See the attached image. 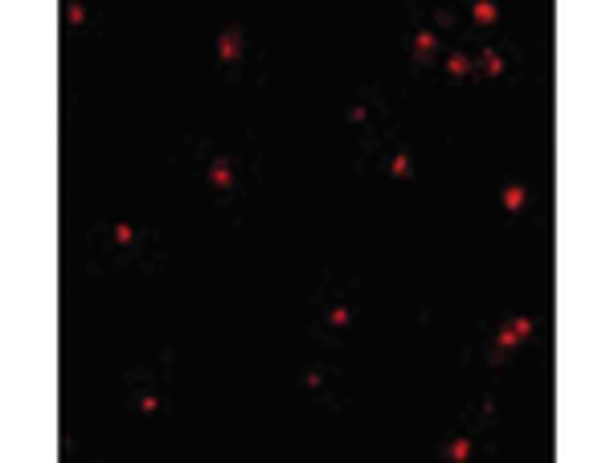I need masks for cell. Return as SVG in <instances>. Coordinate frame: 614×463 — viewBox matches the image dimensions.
<instances>
[{"mask_svg": "<svg viewBox=\"0 0 614 463\" xmlns=\"http://www.w3.org/2000/svg\"><path fill=\"white\" fill-rule=\"evenodd\" d=\"M516 50L512 46H484L475 54V78H504L516 70Z\"/></svg>", "mask_w": 614, "mask_h": 463, "instance_id": "30bf717a", "label": "cell"}, {"mask_svg": "<svg viewBox=\"0 0 614 463\" xmlns=\"http://www.w3.org/2000/svg\"><path fill=\"white\" fill-rule=\"evenodd\" d=\"M303 390L312 394L316 402H336V394H340V365L312 361V365H307V373H303Z\"/></svg>", "mask_w": 614, "mask_h": 463, "instance_id": "ba28073f", "label": "cell"}, {"mask_svg": "<svg viewBox=\"0 0 614 463\" xmlns=\"http://www.w3.org/2000/svg\"><path fill=\"white\" fill-rule=\"evenodd\" d=\"M467 21L475 29H492L500 21V5H492V0H475V5L467 9Z\"/></svg>", "mask_w": 614, "mask_h": 463, "instance_id": "5bb4252c", "label": "cell"}, {"mask_svg": "<svg viewBox=\"0 0 614 463\" xmlns=\"http://www.w3.org/2000/svg\"><path fill=\"white\" fill-rule=\"evenodd\" d=\"M377 160L385 164V173H389L393 181H410V177H414V160H410V152H402L398 144H385V148L377 152Z\"/></svg>", "mask_w": 614, "mask_h": 463, "instance_id": "8fae6325", "label": "cell"}, {"mask_svg": "<svg viewBox=\"0 0 614 463\" xmlns=\"http://www.w3.org/2000/svg\"><path fill=\"white\" fill-rule=\"evenodd\" d=\"M91 263L95 267H127L144 271L160 263V234L136 222H103L91 234Z\"/></svg>", "mask_w": 614, "mask_h": 463, "instance_id": "7a4b0ae2", "label": "cell"}, {"mask_svg": "<svg viewBox=\"0 0 614 463\" xmlns=\"http://www.w3.org/2000/svg\"><path fill=\"white\" fill-rule=\"evenodd\" d=\"M541 332V320L537 316H524V312H508V316H496L492 324H484L479 332V345L475 353L484 357V365L492 369H504L524 345H533Z\"/></svg>", "mask_w": 614, "mask_h": 463, "instance_id": "277c9868", "label": "cell"}, {"mask_svg": "<svg viewBox=\"0 0 614 463\" xmlns=\"http://www.w3.org/2000/svg\"><path fill=\"white\" fill-rule=\"evenodd\" d=\"M82 17H86L82 5H66V25H82Z\"/></svg>", "mask_w": 614, "mask_h": 463, "instance_id": "2e32d148", "label": "cell"}, {"mask_svg": "<svg viewBox=\"0 0 614 463\" xmlns=\"http://www.w3.org/2000/svg\"><path fill=\"white\" fill-rule=\"evenodd\" d=\"M500 201H504L508 214H520V209H529L533 189H529V185H504V189H500Z\"/></svg>", "mask_w": 614, "mask_h": 463, "instance_id": "9a60e30c", "label": "cell"}, {"mask_svg": "<svg viewBox=\"0 0 614 463\" xmlns=\"http://www.w3.org/2000/svg\"><path fill=\"white\" fill-rule=\"evenodd\" d=\"M217 62H222V70L234 87H250V82L262 78V54H258L254 37L242 21H230L222 33H217Z\"/></svg>", "mask_w": 614, "mask_h": 463, "instance_id": "5b68a950", "label": "cell"}, {"mask_svg": "<svg viewBox=\"0 0 614 463\" xmlns=\"http://www.w3.org/2000/svg\"><path fill=\"white\" fill-rule=\"evenodd\" d=\"M443 74L451 82H471L475 78V54L471 50H451L443 54Z\"/></svg>", "mask_w": 614, "mask_h": 463, "instance_id": "7c38bea8", "label": "cell"}, {"mask_svg": "<svg viewBox=\"0 0 614 463\" xmlns=\"http://www.w3.org/2000/svg\"><path fill=\"white\" fill-rule=\"evenodd\" d=\"M406 54H410L414 74H426L438 58H443V33H434L430 25H422V21L414 17V25H410V33H406Z\"/></svg>", "mask_w": 614, "mask_h": 463, "instance_id": "52a82bcc", "label": "cell"}, {"mask_svg": "<svg viewBox=\"0 0 614 463\" xmlns=\"http://www.w3.org/2000/svg\"><path fill=\"white\" fill-rule=\"evenodd\" d=\"M475 423H471V431H463V435H455V439H447L443 447H438V451H443L447 459H471L475 451H479V443H475Z\"/></svg>", "mask_w": 614, "mask_h": 463, "instance_id": "4fadbf2b", "label": "cell"}, {"mask_svg": "<svg viewBox=\"0 0 614 463\" xmlns=\"http://www.w3.org/2000/svg\"><path fill=\"white\" fill-rule=\"evenodd\" d=\"M185 160L193 168L197 185L205 189L209 205L217 209L222 218H234L242 214L246 197L254 193V181H258V160H254V148L246 136L238 140H193L185 148Z\"/></svg>", "mask_w": 614, "mask_h": 463, "instance_id": "6da1fadb", "label": "cell"}, {"mask_svg": "<svg viewBox=\"0 0 614 463\" xmlns=\"http://www.w3.org/2000/svg\"><path fill=\"white\" fill-rule=\"evenodd\" d=\"M357 320V279L353 271H328V279L320 283L316 300H312V328L324 341H340V336L353 328Z\"/></svg>", "mask_w": 614, "mask_h": 463, "instance_id": "3957f363", "label": "cell"}, {"mask_svg": "<svg viewBox=\"0 0 614 463\" xmlns=\"http://www.w3.org/2000/svg\"><path fill=\"white\" fill-rule=\"evenodd\" d=\"M344 119H348V128L357 132V140H361L365 152H369L377 140H389V128H385V103H381V95H373V91H357L353 103L344 107Z\"/></svg>", "mask_w": 614, "mask_h": 463, "instance_id": "8992f818", "label": "cell"}, {"mask_svg": "<svg viewBox=\"0 0 614 463\" xmlns=\"http://www.w3.org/2000/svg\"><path fill=\"white\" fill-rule=\"evenodd\" d=\"M127 402H131V410L136 414H156L160 410V382H156V373H131L127 377Z\"/></svg>", "mask_w": 614, "mask_h": 463, "instance_id": "9c48e42d", "label": "cell"}]
</instances>
